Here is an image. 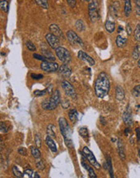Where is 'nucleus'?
Masks as SVG:
<instances>
[{
  "mask_svg": "<svg viewBox=\"0 0 140 178\" xmlns=\"http://www.w3.org/2000/svg\"><path fill=\"white\" fill-rule=\"evenodd\" d=\"M132 11L131 0H124V13L126 17H129Z\"/></svg>",
  "mask_w": 140,
  "mask_h": 178,
  "instance_id": "nucleus-17",
  "label": "nucleus"
},
{
  "mask_svg": "<svg viewBox=\"0 0 140 178\" xmlns=\"http://www.w3.org/2000/svg\"><path fill=\"white\" fill-rule=\"evenodd\" d=\"M62 108L65 109H68V107L70 106V104H69V101L68 100H64L63 102L62 103Z\"/></svg>",
  "mask_w": 140,
  "mask_h": 178,
  "instance_id": "nucleus-45",
  "label": "nucleus"
},
{
  "mask_svg": "<svg viewBox=\"0 0 140 178\" xmlns=\"http://www.w3.org/2000/svg\"><path fill=\"white\" fill-rule=\"evenodd\" d=\"M58 73L60 75L63 76L64 78H69L71 75V69L67 66V64H63L58 68Z\"/></svg>",
  "mask_w": 140,
  "mask_h": 178,
  "instance_id": "nucleus-13",
  "label": "nucleus"
},
{
  "mask_svg": "<svg viewBox=\"0 0 140 178\" xmlns=\"http://www.w3.org/2000/svg\"><path fill=\"white\" fill-rule=\"evenodd\" d=\"M134 3H135V6L140 7V0H134Z\"/></svg>",
  "mask_w": 140,
  "mask_h": 178,
  "instance_id": "nucleus-51",
  "label": "nucleus"
},
{
  "mask_svg": "<svg viewBox=\"0 0 140 178\" xmlns=\"http://www.w3.org/2000/svg\"><path fill=\"white\" fill-rule=\"evenodd\" d=\"M62 87L63 88L65 93L67 95V96H70L72 98L76 97V91H75V89L73 87L72 84H70V83H69L66 80H63L62 82Z\"/></svg>",
  "mask_w": 140,
  "mask_h": 178,
  "instance_id": "nucleus-10",
  "label": "nucleus"
},
{
  "mask_svg": "<svg viewBox=\"0 0 140 178\" xmlns=\"http://www.w3.org/2000/svg\"><path fill=\"white\" fill-rule=\"evenodd\" d=\"M121 31H122V26H119V28H118V32L120 33Z\"/></svg>",
  "mask_w": 140,
  "mask_h": 178,
  "instance_id": "nucleus-54",
  "label": "nucleus"
},
{
  "mask_svg": "<svg viewBox=\"0 0 140 178\" xmlns=\"http://www.w3.org/2000/svg\"><path fill=\"white\" fill-rule=\"evenodd\" d=\"M138 157H139V159H140V149H139V151H138Z\"/></svg>",
  "mask_w": 140,
  "mask_h": 178,
  "instance_id": "nucleus-56",
  "label": "nucleus"
},
{
  "mask_svg": "<svg viewBox=\"0 0 140 178\" xmlns=\"http://www.w3.org/2000/svg\"><path fill=\"white\" fill-rule=\"evenodd\" d=\"M46 93V90H43V91H40V90H37V91H34V95H35L36 96H44V95Z\"/></svg>",
  "mask_w": 140,
  "mask_h": 178,
  "instance_id": "nucleus-40",
  "label": "nucleus"
},
{
  "mask_svg": "<svg viewBox=\"0 0 140 178\" xmlns=\"http://www.w3.org/2000/svg\"><path fill=\"white\" fill-rule=\"evenodd\" d=\"M0 129H1V133H7V131H8V128H7V126H6V125H5V123H3V122H1V124H0Z\"/></svg>",
  "mask_w": 140,
  "mask_h": 178,
  "instance_id": "nucleus-38",
  "label": "nucleus"
},
{
  "mask_svg": "<svg viewBox=\"0 0 140 178\" xmlns=\"http://www.w3.org/2000/svg\"><path fill=\"white\" fill-rule=\"evenodd\" d=\"M116 99L118 100H123L125 99V91L122 87L118 85L116 87Z\"/></svg>",
  "mask_w": 140,
  "mask_h": 178,
  "instance_id": "nucleus-18",
  "label": "nucleus"
},
{
  "mask_svg": "<svg viewBox=\"0 0 140 178\" xmlns=\"http://www.w3.org/2000/svg\"><path fill=\"white\" fill-rule=\"evenodd\" d=\"M132 57L134 59H138L140 58V43L137 44L136 46L134 49V51L132 53Z\"/></svg>",
  "mask_w": 140,
  "mask_h": 178,
  "instance_id": "nucleus-23",
  "label": "nucleus"
},
{
  "mask_svg": "<svg viewBox=\"0 0 140 178\" xmlns=\"http://www.w3.org/2000/svg\"><path fill=\"white\" fill-rule=\"evenodd\" d=\"M106 159H107V162H106V164H107V168L109 169V172H110V177L113 178V177H114V169H113V166H112V160L109 156L106 157Z\"/></svg>",
  "mask_w": 140,
  "mask_h": 178,
  "instance_id": "nucleus-24",
  "label": "nucleus"
},
{
  "mask_svg": "<svg viewBox=\"0 0 140 178\" xmlns=\"http://www.w3.org/2000/svg\"><path fill=\"white\" fill-rule=\"evenodd\" d=\"M132 94H133V96H134V97H138V96H139V95H140L138 91H136L134 89H133V90H132Z\"/></svg>",
  "mask_w": 140,
  "mask_h": 178,
  "instance_id": "nucleus-47",
  "label": "nucleus"
},
{
  "mask_svg": "<svg viewBox=\"0 0 140 178\" xmlns=\"http://www.w3.org/2000/svg\"><path fill=\"white\" fill-rule=\"evenodd\" d=\"M126 29L127 34L129 35V36H130L132 33V28H131V26H130V24H127L126 27Z\"/></svg>",
  "mask_w": 140,
  "mask_h": 178,
  "instance_id": "nucleus-44",
  "label": "nucleus"
},
{
  "mask_svg": "<svg viewBox=\"0 0 140 178\" xmlns=\"http://www.w3.org/2000/svg\"><path fill=\"white\" fill-rule=\"evenodd\" d=\"M98 2L97 0H90L88 3V15L90 20L92 22H96L100 19V13L98 10Z\"/></svg>",
  "mask_w": 140,
  "mask_h": 178,
  "instance_id": "nucleus-4",
  "label": "nucleus"
},
{
  "mask_svg": "<svg viewBox=\"0 0 140 178\" xmlns=\"http://www.w3.org/2000/svg\"><path fill=\"white\" fill-rule=\"evenodd\" d=\"M18 152H19V154H20L21 156H27V150L26 148H20L19 150H18Z\"/></svg>",
  "mask_w": 140,
  "mask_h": 178,
  "instance_id": "nucleus-41",
  "label": "nucleus"
},
{
  "mask_svg": "<svg viewBox=\"0 0 140 178\" xmlns=\"http://www.w3.org/2000/svg\"><path fill=\"white\" fill-rule=\"evenodd\" d=\"M66 37H67V40L69 41L70 44L73 47L76 48V47H83V40H82L76 33H74V31H67V33H66Z\"/></svg>",
  "mask_w": 140,
  "mask_h": 178,
  "instance_id": "nucleus-6",
  "label": "nucleus"
},
{
  "mask_svg": "<svg viewBox=\"0 0 140 178\" xmlns=\"http://www.w3.org/2000/svg\"><path fill=\"white\" fill-rule=\"evenodd\" d=\"M26 46H27V48L29 49L30 51H33V52L36 51V46H34V44H33L32 41H27Z\"/></svg>",
  "mask_w": 140,
  "mask_h": 178,
  "instance_id": "nucleus-33",
  "label": "nucleus"
},
{
  "mask_svg": "<svg viewBox=\"0 0 140 178\" xmlns=\"http://www.w3.org/2000/svg\"><path fill=\"white\" fill-rule=\"evenodd\" d=\"M60 93H59L58 90H55L51 95L50 98L49 100H44L42 103V108L45 110H54L58 107L60 104Z\"/></svg>",
  "mask_w": 140,
  "mask_h": 178,
  "instance_id": "nucleus-3",
  "label": "nucleus"
},
{
  "mask_svg": "<svg viewBox=\"0 0 140 178\" xmlns=\"http://www.w3.org/2000/svg\"><path fill=\"white\" fill-rule=\"evenodd\" d=\"M46 144H47V146L49 147V148L50 149L51 152H57V147H56V144H55V143L52 139V138L50 137L49 135L46 137Z\"/></svg>",
  "mask_w": 140,
  "mask_h": 178,
  "instance_id": "nucleus-20",
  "label": "nucleus"
},
{
  "mask_svg": "<svg viewBox=\"0 0 140 178\" xmlns=\"http://www.w3.org/2000/svg\"><path fill=\"white\" fill-rule=\"evenodd\" d=\"M137 64H138V67H140V58H139V59H138V63H137Z\"/></svg>",
  "mask_w": 140,
  "mask_h": 178,
  "instance_id": "nucleus-55",
  "label": "nucleus"
},
{
  "mask_svg": "<svg viewBox=\"0 0 140 178\" xmlns=\"http://www.w3.org/2000/svg\"><path fill=\"white\" fill-rule=\"evenodd\" d=\"M66 2L70 7H74L76 5V0H66Z\"/></svg>",
  "mask_w": 140,
  "mask_h": 178,
  "instance_id": "nucleus-42",
  "label": "nucleus"
},
{
  "mask_svg": "<svg viewBox=\"0 0 140 178\" xmlns=\"http://www.w3.org/2000/svg\"><path fill=\"white\" fill-rule=\"evenodd\" d=\"M75 27L79 32H83L85 29V25H84V23L82 20H78L75 22Z\"/></svg>",
  "mask_w": 140,
  "mask_h": 178,
  "instance_id": "nucleus-26",
  "label": "nucleus"
},
{
  "mask_svg": "<svg viewBox=\"0 0 140 178\" xmlns=\"http://www.w3.org/2000/svg\"><path fill=\"white\" fill-rule=\"evenodd\" d=\"M105 27L107 32H109L110 33H114V30H115V23L113 21H110V20H107V21L105 22Z\"/></svg>",
  "mask_w": 140,
  "mask_h": 178,
  "instance_id": "nucleus-22",
  "label": "nucleus"
},
{
  "mask_svg": "<svg viewBox=\"0 0 140 178\" xmlns=\"http://www.w3.org/2000/svg\"><path fill=\"white\" fill-rule=\"evenodd\" d=\"M101 122H102V124H103V125H105V123H106V122H105V119H104L103 117H101Z\"/></svg>",
  "mask_w": 140,
  "mask_h": 178,
  "instance_id": "nucleus-53",
  "label": "nucleus"
},
{
  "mask_svg": "<svg viewBox=\"0 0 140 178\" xmlns=\"http://www.w3.org/2000/svg\"><path fill=\"white\" fill-rule=\"evenodd\" d=\"M55 54L59 60L63 64H69L71 61V56H70V52L64 47L59 46L58 48L55 50Z\"/></svg>",
  "mask_w": 140,
  "mask_h": 178,
  "instance_id": "nucleus-5",
  "label": "nucleus"
},
{
  "mask_svg": "<svg viewBox=\"0 0 140 178\" xmlns=\"http://www.w3.org/2000/svg\"><path fill=\"white\" fill-rule=\"evenodd\" d=\"M46 40L47 41V43L50 46L51 49L53 50H56L59 47V39L58 37H56L55 35H54L53 33H47L46 35Z\"/></svg>",
  "mask_w": 140,
  "mask_h": 178,
  "instance_id": "nucleus-9",
  "label": "nucleus"
},
{
  "mask_svg": "<svg viewBox=\"0 0 140 178\" xmlns=\"http://www.w3.org/2000/svg\"><path fill=\"white\" fill-rule=\"evenodd\" d=\"M12 172H13V175L15 176V177L23 178L24 176V174H23L20 170L18 169L17 168L15 167V166H14V167L12 168Z\"/></svg>",
  "mask_w": 140,
  "mask_h": 178,
  "instance_id": "nucleus-31",
  "label": "nucleus"
},
{
  "mask_svg": "<svg viewBox=\"0 0 140 178\" xmlns=\"http://www.w3.org/2000/svg\"><path fill=\"white\" fill-rule=\"evenodd\" d=\"M36 166H37V168L39 170H42H42L45 169V164L42 160H40V161H38V162H37Z\"/></svg>",
  "mask_w": 140,
  "mask_h": 178,
  "instance_id": "nucleus-37",
  "label": "nucleus"
},
{
  "mask_svg": "<svg viewBox=\"0 0 140 178\" xmlns=\"http://www.w3.org/2000/svg\"><path fill=\"white\" fill-rule=\"evenodd\" d=\"M79 135H81L83 138H88V130L86 127H82L79 129Z\"/></svg>",
  "mask_w": 140,
  "mask_h": 178,
  "instance_id": "nucleus-32",
  "label": "nucleus"
},
{
  "mask_svg": "<svg viewBox=\"0 0 140 178\" xmlns=\"http://www.w3.org/2000/svg\"><path fill=\"white\" fill-rule=\"evenodd\" d=\"M83 155L85 156V158L88 160V162H89L96 169L99 170L101 168V164L97 162L96 157L94 156V155H93L92 152L90 150L89 148H87V147H84L83 149Z\"/></svg>",
  "mask_w": 140,
  "mask_h": 178,
  "instance_id": "nucleus-7",
  "label": "nucleus"
},
{
  "mask_svg": "<svg viewBox=\"0 0 140 178\" xmlns=\"http://www.w3.org/2000/svg\"><path fill=\"white\" fill-rule=\"evenodd\" d=\"M33 172L32 171L31 169H29V168L24 170V175H27V176H28V177H32V176H33Z\"/></svg>",
  "mask_w": 140,
  "mask_h": 178,
  "instance_id": "nucleus-43",
  "label": "nucleus"
},
{
  "mask_svg": "<svg viewBox=\"0 0 140 178\" xmlns=\"http://www.w3.org/2000/svg\"><path fill=\"white\" fill-rule=\"evenodd\" d=\"M135 132H136V137H137V140H138V141H140V129L136 128Z\"/></svg>",
  "mask_w": 140,
  "mask_h": 178,
  "instance_id": "nucleus-46",
  "label": "nucleus"
},
{
  "mask_svg": "<svg viewBox=\"0 0 140 178\" xmlns=\"http://www.w3.org/2000/svg\"><path fill=\"white\" fill-rule=\"evenodd\" d=\"M32 177H33V178H40V176H39V174L37 173V172H33Z\"/></svg>",
  "mask_w": 140,
  "mask_h": 178,
  "instance_id": "nucleus-50",
  "label": "nucleus"
},
{
  "mask_svg": "<svg viewBox=\"0 0 140 178\" xmlns=\"http://www.w3.org/2000/svg\"><path fill=\"white\" fill-rule=\"evenodd\" d=\"M126 42H127L126 38L123 37L122 36L118 35V37H117L116 44H117V46H118V47H120V48H122V47H124V46H126Z\"/></svg>",
  "mask_w": 140,
  "mask_h": 178,
  "instance_id": "nucleus-21",
  "label": "nucleus"
},
{
  "mask_svg": "<svg viewBox=\"0 0 140 178\" xmlns=\"http://www.w3.org/2000/svg\"><path fill=\"white\" fill-rule=\"evenodd\" d=\"M58 125L59 128H60V131H61L62 135L63 136L64 141H65L66 147L69 148H73L72 138H71L72 132H71V130H70V126L68 125L66 118L60 117L58 119Z\"/></svg>",
  "mask_w": 140,
  "mask_h": 178,
  "instance_id": "nucleus-2",
  "label": "nucleus"
},
{
  "mask_svg": "<svg viewBox=\"0 0 140 178\" xmlns=\"http://www.w3.org/2000/svg\"><path fill=\"white\" fill-rule=\"evenodd\" d=\"M88 175H89L90 178H96V176H97L96 175V173H95L94 169H93L92 168H91V167L88 168Z\"/></svg>",
  "mask_w": 140,
  "mask_h": 178,
  "instance_id": "nucleus-35",
  "label": "nucleus"
},
{
  "mask_svg": "<svg viewBox=\"0 0 140 178\" xmlns=\"http://www.w3.org/2000/svg\"><path fill=\"white\" fill-rule=\"evenodd\" d=\"M47 135L51 138H55L56 135H55V132H54V126H53L52 124H50L48 126H47Z\"/></svg>",
  "mask_w": 140,
  "mask_h": 178,
  "instance_id": "nucleus-25",
  "label": "nucleus"
},
{
  "mask_svg": "<svg viewBox=\"0 0 140 178\" xmlns=\"http://www.w3.org/2000/svg\"><path fill=\"white\" fill-rule=\"evenodd\" d=\"M119 8H120V2L118 1H115L110 6V13L111 16L114 18H117L118 16V12H119Z\"/></svg>",
  "mask_w": 140,
  "mask_h": 178,
  "instance_id": "nucleus-14",
  "label": "nucleus"
},
{
  "mask_svg": "<svg viewBox=\"0 0 140 178\" xmlns=\"http://www.w3.org/2000/svg\"><path fill=\"white\" fill-rule=\"evenodd\" d=\"M118 155L122 160H125L126 159V154H125V149H124V145H123L122 140L119 139L118 140Z\"/></svg>",
  "mask_w": 140,
  "mask_h": 178,
  "instance_id": "nucleus-16",
  "label": "nucleus"
},
{
  "mask_svg": "<svg viewBox=\"0 0 140 178\" xmlns=\"http://www.w3.org/2000/svg\"><path fill=\"white\" fill-rule=\"evenodd\" d=\"M41 68L43 71L46 72H55L58 70L59 67L57 63H54L50 61H44L41 64Z\"/></svg>",
  "mask_w": 140,
  "mask_h": 178,
  "instance_id": "nucleus-8",
  "label": "nucleus"
},
{
  "mask_svg": "<svg viewBox=\"0 0 140 178\" xmlns=\"http://www.w3.org/2000/svg\"><path fill=\"white\" fill-rule=\"evenodd\" d=\"M31 152H32L33 156L35 159L41 158V152H40L38 148H35V147H32V148H31Z\"/></svg>",
  "mask_w": 140,
  "mask_h": 178,
  "instance_id": "nucleus-29",
  "label": "nucleus"
},
{
  "mask_svg": "<svg viewBox=\"0 0 140 178\" xmlns=\"http://www.w3.org/2000/svg\"><path fill=\"white\" fill-rule=\"evenodd\" d=\"M135 13L138 16H140V7L135 6Z\"/></svg>",
  "mask_w": 140,
  "mask_h": 178,
  "instance_id": "nucleus-48",
  "label": "nucleus"
},
{
  "mask_svg": "<svg viewBox=\"0 0 140 178\" xmlns=\"http://www.w3.org/2000/svg\"><path fill=\"white\" fill-rule=\"evenodd\" d=\"M95 93L99 98L107 96L110 89V83L109 77L105 72H101L95 81Z\"/></svg>",
  "mask_w": 140,
  "mask_h": 178,
  "instance_id": "nucleus-1",
  "label": "nucleus"
},
{
  "mask_svg": "<svg viewBox=\"0 0 140 178\" xmlns=\"http://www.w3.org/2000/svg\"><path fill=\"white\" fill-rule=\"evenodd\" d=\"M129 133H130V129L129 128L126 129V130H125V135H126V136H128V135H129Z\"/></svg>",
  "mask_w": 140,
  "mask_h": 178,
  "instance_id": "nucleus-52",
  "label": "nucleus"
},
{
  "mask_svg": "<svg viewBox=\"0 0 140 178\" xmlns=\"http://www.w3.org/2000/svg\"><path fill=\"white\" fill-rule=\"evenodd\" d=\"M0 7L2 9V11H4L5 13H7L8 12V2H7V0H1L0 1Z\"/></svg>",
  "mask_w": 140,
  "mask_h": 178,
  "instance_id": "nucleus-27",
  "label": "nucleus"
},
{
  "mask_svg": "<svg viewBox=\"0 0 140 178\" xmlns=\"http://www.w3.org/2000/svg\"><path fill=\"white\" fill-rule=\"evenodd\" d=\"M134 89L136 91H138V93L140 94V85H137V86H135V87H134Z\"/></svg>",
  "mask_w": 140,
  "mask_h": 178,
  "instance_id": "nucleus-49",
  "label": "nucleus"
},
{
  "mask_svg": "<svg viewBox=\"0 0 140 178\" xmlns=\"http://www.w3.org/2000/svg\"><path fill=\"white\" fill-rule=\"evenodd\" d=\"M50 30L51 33L55 35V36L58 37V38H61V37L62 38V37H63L62 32V30L59 28V27L58 26L57 24H50Z\"/></svg>",
  "mask_w": 140,
  "mask_h": 178,
  "instance_id": "nucleus-15",
  "label": "nucleus"
},
{
  "mask_svg": "<svg viewBox=\"0 0 140 178\" xmlns=\"http://www.w3.org/2000/svg\"><path fill=\"white\" fill-rule=\"evenodd\" d=\"M35 143L37 148H41L42 147V141H41V138H40L39 135H35Z\"/></svg>",
  "mask_w": 140,
  "mask_h": 178,
  "instance_id": "nucleus-36",
  "label": "nucleus"
},
{
  "mask_svg": "<svg viewBox=\"0 0 140 178\" xmlns=\"http://www.w3.org/2000/svg\"><path fill=\"white\" fill-rule=\"evenodd\" d=\"M134 38L138 42H140V22L137 24L135 29H134Z\"/></svg>",
  "mask_w": 140,
  "mask_h": 178,
  "instance_id": "nucleus-30",
  "label": "nucleus"
},
{
  "mask_svg": "<svg viewBox=\"0 0 140 178\" xmlns=\"http://www.w3.org/2000/svg\"><path fill=\"white\" fill-rule=\"evenodd\" d=\"M122 119L125 124L128 126H133V117H132V112L130 107H128L122 115Z\"/></svg>",
  "mask_w": 140,
  "mask_h": 178,
  "instance_id": "nucleus-11",
  "label": "nucleus"
},
{
  "mask_svg": "<svg viewBox=\"0 0 140 178\" xmlns=\"http://www.w3.org/2000/svg\"><path fill=\"white\" fill-rule=\"evenodd\" d=\"M79 118V113L76 109H70L69 111V119L73 124H75Z\"/></svg>",
  "mask_w": 140,
  "mask_h": 178,
  "instance_id": "nucleus-19",
  "label": "nucleus"
},
{
  "mask_svg": "<svg viewBox=\"0 0 140 178\" xmlns=\"http://www.w3.org/2000/svg\"><path fill=\"white\" fill-rule=\"evenodd\" d=\"M43 75L41 74H32L31 75V78L33 79H36V80H39L41 79H43Z\"/></svg>",
  "mask_w": 140,
  "mask_h": 178,
  "instance_id": "nucleus-39",
  "label": "nucleus"
},
{
  "mask_svg": "<svg viewBox=\"0 0 140 178\" xmlns=\"http://www.w3.org/2000/svg\"><path fill=\"white\" fill-rule=\"evenodd\" d=\"M35 2H37V4L39 5L40 7H42V8L44 9L49 8L48 0H35Z\"/></svg>",
  "mask_w": 140,
  "mask_h": 178,
  "instance_id": "nucleus-28",
  "label": "nucleus"
},
{
  "mask_svg": "<svg viewBox=\"0 0 140 178\" xmlns=\"http://www.w3.org/2000/svg\"><path fill=\"white\" fill-rule=\"evenodd\" d=\"M88 2H89V1H90V0H88Z\"/></svg>",
  "mask_w": 140,
  "mask_h": 178,
  "instance_id": "nucleus-57",
  "label": "nucleus"
},
{
  "mask_svg": "<svg viewBox=\"0 0 140 178\" xmlns=\"http://www.w3.org/2000/svg\"><path fill=\"white\" fill-rule=\"evenodd\" d=\"M78 58L80 60H82V61L88 63L90 66H94L96 64V62H95L94 59H92L89 55H87L85 52H83L82 50L79 51V53H78Z\"/></svg>",
  "mask_w": 140,
  "mask_h": 178,
  "instance_id": "nucleus-12",
  "label": "nucleus"
},
{
  "mask_svg": "<svg viewBox=\"0 0 140 178\" xmlns=\"http://www.w3.org/2000/svg\"><path fill=\"white\" fill-rule=\"evenodd\" d=\"M33 58L37 59V60H40V61H42V62L48 61V59H46V57L42 56V55H37V54H34V55H33Z\"/></svg>",
  "mask_w": 140,
  "mask_h": 178,
  "instance_id": "nucleus-34",
  "label": "nucleus"
}]
</instances>
